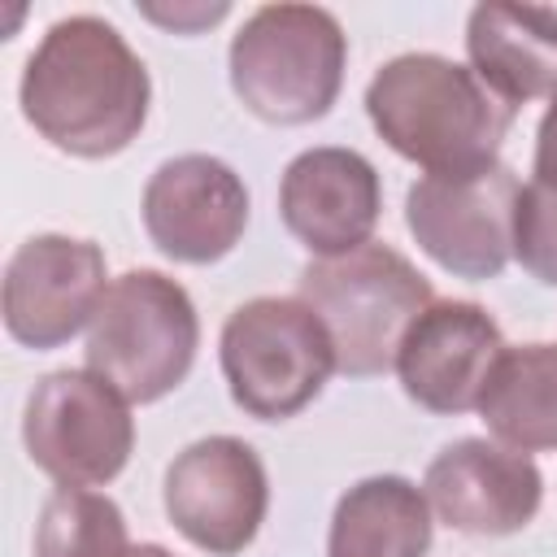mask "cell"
Masks as SVG:
<instances>
[{"label": "cell", "mask_w": 557, "mask_h": 557, "mask_svg": "<svg viewBox=\"0 0 557 557\" xmlns=\"http://www.w3.org/2000/svg\"><path fill=\"white\" fill-rule=\"evenodd\" d=\"M535 174L557 178V96H553L548 113L540 117V135H535Z\"/></svg>", "instance_id": "21"}, {"label": "cell", "mask_w": 557, "mask_h": 557, "mask_svg": "<svg viewBox=\"0 0 557 557\" xmlns=\"http://www.w3.org/2000/svg\"><path fill=\"white\" fill-rule=\"evenodd\" d=\"M244 226L248 187L209 152L170 157L144 187V231L174 261L209 265L239 244Z\"/></svg>", "instance_id": "11"}, {"label": "cell", "mask_w": 557, "mask_h": 557, "mask_svg": "<svg viewBox=\"0 0 557 557\" xmlns=\"http://www.w3.org/2000/svg\"><path fill=\"white\" fill-rule=\"evenodd\" d=\"M470 70L513 113L531 100L557 96V9L487 0L466 22Z\"/></svg>", "instance_id": "15"}, {"label": "cell", "mask_w": 557, "mask_h": 557, "mask_svg": "<svg viewBox=\"0 0 557 557\" xmlns=\"http://www.w3.org/2000/svg\"><path fill=\"white\" fill-rule=\"evenodd\" d=\"M366 113L383 144L426 174L492 165L513 126V109L440 52L392 57L366 87Z\"/></svg>", "instance_id": "2"}, {"label": "cell", "mask_w": 557, "mask_h": 557, "mask_svg": "<svg viewBox=\"0 0 557 557\" xmlns=\"http://www.w3.org/2000/svg\"><path fill=\"white\" fill-rule=\"evenodd\" d=\"M144 17H152L170 30H200V26H213L218 17H226V4H174V9L144 4Z\"/></svg>", "instance_id": "20"}, {"label": "cell", "mask_w": 557, "mask_h": 557, "mask_svg": "<svg viewBox=\"0 0 557 557\" xmlns=\"http://www.w3.org/2000/svg\"><path fill=\"white\" fill-rule=\"evenodd\" d=\"M505 348L509 344L483 305L431 300L396 352V374L413 405L431 413H470Z\"/></svg>", "instance_id": "12"}, {"label": "cell", "mask_w": 557, "mask_h": 557, "mask_svg": "<svg viewBox=\"0 0 557 557\" xmlns=\"http://www.w3.org/2000/svg\"><path fill=\"white\" fill-rule=\"evenodd\" d=\"M422 496L440 522L466 535H513L540 513L544 479L535 461L500 440L466 435L426 466Z\"/></svg>", "instance_id": "13"}, {"label": "cell", "mask_w": 557, "mask_h": 557, "mask_svg": "<svg viewBox=\"0 0 557 557\" xmlns=\"http://www.w3.org/2000/svg\"><path fill=\"white\" fill-rule=\"evenodd\" d=\"M200 348V318L183 283L161 270H126L109 283L87 326V370L131 405L174 392Z\"/></svg>", "instance_id": "5"}, {"label": "cell", "mask_w": 557, "mask_h": 557, "mask_svg": "<svg viewBox=\"0 0 557 557\" xmlns=\"http://www.w3.org/2000/svg\"><path fill=\"white\" fill-rule=\"evenodd\" d=\"M26 457L61 487L117 479L135 448L131 400L91 370H52L35 383L22 418Z\"/></svg>", "instance_id": "7"}, {"label": "cell", "mask_w": 557, "mask_h": 557, "mask_svg": "<svg viewBox=\"0 0 557 557\" xmlns=\"http://www.w3.org/2000/svg\"><path fill=\"white\" fill-rule=\"evenodd\" d=\"M26 122L70 157H113L148 122V70L135 48L96 13L48 26L22 70Z\"/></svg>", "instance_id": "1"}, {"label": "cell", "mask_w": 557, "mask_h": 557, "mask_svg": "<svg viewBox=\"0 0 557 557\" xmlns=\"http://www.w3.org/2000/svg\"><path fill=\"white\" fill-rule=\"evenodd\" d=\"M131 557H170V553H165L161 544H139V548H135Z\"/></svg>", "instance_id": "22"}, {"label": "cell", "mask_w": 557, "mask_h": 557, "mask_svg": "<svg viewBox=\"0 0 557 557\" xmlns=\"http://www.w3.org/2000/svg\"><path fill=\"white\" fill-rule=\"evenodd\" d=\"M518 174L505 161L422 174L405 196V222L418 248L457 278H496L513 257Z\"/></svg>", "instance_id": "8"}, {"label": "cell", "mask_w": 557, "mask_h": 557, "mask_svg": "<svg viewBox=\"0 0 557 557\" xmlns=\"http://www.w3.org/2000/svg\"><path fill=\"white\" fill-rule=\"evenodd\" d=\"M479 413L518 453L557 448V344L505 348L479 396Z\"/></svg>", "instance_id": "17"}, {"label": "cell", "mask_w": 557, "mask_h": 557, "mask_svg": "<svg viewBox=\"0 0 557 557\" xmlns=\"http://www.w3.org/2000/svg\"><path fill=\"white\" fill-rule=\"evenodd\" d=\"M348 39L318 4H261L231 39V87L248 113L305 126L331 113L344 87Z\"/></svg>", "instance_id": "4"}, {"label": "cell", "mask_w": 557, "mask_h": 557, "mask_svg": "<svg viewBox=\"0 0 557 557\" xmlns=\"http://www.w3.org/2000/svg\"><path fill=\"white\" fill-rule=\"evenodd\" d=\"M431 505L400 474H374L348 487L335 505L326 557H426Z\"/></svg>", "instance_id": "16"}, {"label": "cell", "mask_w": 557, "mask_h": 557, "mask_svg": "<svg viewBox=\"0 0 557 557\" xmlns=\"http://www.w3.org/2000/svg\"><path fill=\"white\" fill-rule=\"evenodd\" d=\"M104 252L74 235H30L4 265V326L26 348H57L91 326L109 283Z\"/></svg>", "instance_id": "10"}, {"label": "cell", "mask_w": 557, "mask_h": 557, "mask_svg": "<svg viewBox=\"0 0 557 557\" xmlns=\"http://www.w3.org/2000/svg\"><path fill=\"white\" fill-rule=\"evenodd\" d=\"M270 505L265 466L252 444L235 435H209L187 444L165 470V513L183 540L213 557L244 553Z\"/></svg>", "instance_id": "9"}, {"label": "cell", "mask_w": 557, "mask_h": 557, "mask_svg": "<svg viewBox=\"0 0 557 557\" xmlns=\"http://www.w3.org/2000/svg\"><path fill=\"white\" fill-rule=\"evenodd\" d=\"M513 257L531 278L557 287V178L548 174H535L518 191Z\"/></svg>", "instance_id": "19"}, {"label": "cell", "mask_w": 557, "mask_h": 557, "mask_svg": "<svg viewBox=\"0 0 557 557\" xmlns=\"http://www.w3.org/2000/svg\"><path fill=\"white\" fill-rule=\"evenodd\" d=\"M122 509L87 487H57L35 522V557H131Z\"/></svg>", "instance_id": "18"}, {"label": "cell", "mask_w": 557, "mask_h": 557, "mask_svg": "<svg viewBox=\"0 0 557 557\" xmlns=\"http://www.w3.org/2000/svg\"><path fill=\"white\" fill-rule=\"evenodd\" d=\"M383 209L379 170L352 148H309L283 170V226L313 257H344L370 244Z\"/></svg>", "instance_id": "14"}, {"label": "cell", "mask_w": 557, "mask_h": 557, "mask_svg": "<svg viewBox=\"0 0 557 557\" xmlns=\"http://www.w3.org/2000/svg\"><path fill=\"white\" fill-rule=\"evenodd\" d=\"M331 370V335L300 296H257L222 326V374L248 418H296L326 387Z\"/></svg>", "instance_id": "6"}, {"label": "cell", "mask_w": 557, "mask_h": 557, "mask_svg": "<svg viewBox=\"0 0 557 557\" xmlns=\"http://www.w3.org/2000/svg\"><path fill=\"white\" fill-rule=\"evenodd\" d=\"M300 300L331 335L335 370L370 379L396 370V352L435 300L426 274L387 244H361L344 257H318L300 270Z\"/></svg>", "instance_id": "3"}]
</instances>
